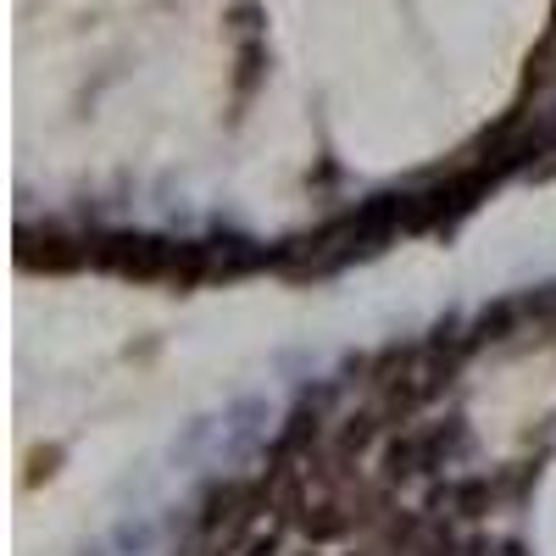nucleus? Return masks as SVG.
<instances>
[{
    "mask_svg": "<svg viewBox=\"0 0 556 556\" xmlns=\"http://www.w3.org/2000/svg\"><path fill=\"white\" fill-rule=\"evenodd\" d=\"M56 462H62V445H45V451H34V456H28V473H23V484L34 490L39 479H51V473H56Z\"/></svg>",
    "mask_w": 556,
    "mask_h": 556,
    "instance_id": "obj_4",
    "label": "nucleus"
},
{
    "mask_svg": "<svg viewBox=\"0 0 556 556\" xmlns=\"http://www.w3.org/2000/svg\"><path fill=\"white\" fill-rule=\"evenodd\" d=\"M89 262V240H67L62 228H23L17 235V267L23 273H73Z\"/></svg>",
    "mask_w": 556,
    "mask_h": 556,
    "instance_id": "obj_2",
    "label": "nucleus"
},
{
    "mask_svg": "<svg viewBox=\"0 0 556 556\" xmlns=\"http://www.w3.org/2000/svg\"><path fill=\"white\" fill-rule=\"evenodd\" d=\"M89 262L117 273V278H139V285H167L173 240H156V235H101V240H89Z\"/></svg>",
    "mask_w": 556,
    "mask_h": 556,
    "instance_id": "obj_1",
    "label": "nucleus"
},
{
    "mask_svg": "<svg viewBox=\"0 0 556 556\" xmlns=\"http://www.w3.org/2000/svg\"><path fill=\"white\" fill-rule=\"evenodd\" d=\"M256 262H262V251H245V240H217V245H212V278L251 273Z\"/></svg>",
    "mask_w": 556,
    "mask_h": 556,
    "instance_id": "obj_3",
    "label": "nucleus"
},
{
    "mask_svg": "<svg viewBox=\"0 0 556 556\" xmlns=\"http://www.w3.org/2000/svg\"><path fill=\"white\" fill-rule=\"evenodd\" d=\"M256 62H262V51H256V45H245V56H240V96H245L251 78H256Z\"/></svg>",
    "mask_w": 556,
    "mask_h": 556,
    "instance_id": "obj_5",
    "label": "nucleus"
},
{
    "mask_svg": "<svg viewBox=\"0 0 556 556\" xmlns=\"http://www.w3.org/2000/svg\"><path fill=\"white\" fill-rule=\"evenodd\" d=\"M273 551H278V529H267V540H256L245 556H273Z\"/></svg>",
    "mask_w": 556,
    "mask_h": 556,
    "instance_id": "obj_6",
    "label": "nucleus"
}]
</instances>
